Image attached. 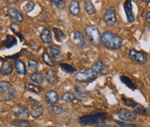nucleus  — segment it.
Here are the masks:
<instances>
[{
    "instance_id": "1",
    "label": "nucleus",
    "mask_w": 150,
    "mask_h": 127,
    "mask_svg": "<svg viewBox=\"0 0 150 127\" xmlns=\"http://www.w3.org/2000/svg\"><path fill=\"white\" fill-rule=\"evenodd\" d=\"M122 38L111 31H105L101 35V43L109 49H118L122 47Z\"/></svg>"
},
{
    "instance_id": "2",
    "label": "nucleus",
    "mask_w": 150,
    "mask_h": 127,
    "mask_svg": "<svg viewBox=\"0 0 150 127\" xmlns=\"http://www.w3.org/2000/svg\"><path fill=\"white\" fill-rule=\"evenodd\" d=\"M107 119L106 113H95L87 114L79 118V122L83 126H94L104 123Z\"/></svg>"
},
{
    "instance_id": "3",
    "label": "nucleus",
    "mask_w": 150,
    "mask_h": 127,
    "mask_svg": "<svg viewBox=\"0 0 150 127\" xmlns=\"http://www.w3.org/2000/svg\"><path fill=\"white\" fill-rule=\"evenodd\" d=\"M98 74L92 69L87 68L83 71H79L75 73L74 79L79 83H89L98 78Z\"/></svg>"
},
{
    "instance_id": "4",
    "label": "nucleus",
    "mask_w": 150,
    "mask_h": 127,
    "mask_svg": "<svg viewBox=\"0 0 150 127\" xmlns=\"http://www.w3.org/2000/svg\"><path fill=\"white\" fill-rule=\"evenodd\" d=\"M85 33L91 43L98 46L101 43V33L94 25H88L85 29Z\"/></svg>"
},
{
    "instance_id": "5",
    "label": "nucleus",
    "mask_w": 150,
    "mask_h": 127,
    "mask_svg": "<svg viewBox=\"0 0 150 127\" xmlns=\"http://www.w3.org/2000/svg\"><path fill=\"white\" fill-rule=\"evenodd\" d=\"M0 95L6 101L11 100L16 96L13 85L9 81H0Z\"/></svg>"
},
{
    "instance_id": "6",
    "label": "nucleus",
    "mask_w": 150,
    "mask_h": 127,
    "mask_svg": "<svg viewBox=\"0 0 150 127\" xmlns=\"http://www.w3.org/2000/svg\"><path fill=\"white\" fill-rule=\"evenodd\" d=\"M103 19L107 26L112 27L115 24H117V14H116V9L114 6H110L107 9Z\"/></svg>"
},
{
    "instance_id": "7",
    "label": "nucleus",
    "mask_w": 150,
    "mask_h": 127,
    "mask_svg": "<svg viewBox=\"0 0 150 127\" xmlns=\"http://www.w3.org/2000/svg\"><path fill=\"white\" fill-rule=\"evenodd\" d=\"M129 56L132 61L135 62L136 63L144 64L148 61V55L145 52L136 50L134 48H132L129 51Z\"/></svg>"
},
{
    "instance_id": "8",
    "label": "nucleus",
    "mask_w": 150,
    "mask_h": 127,
    "mask_svg": "<svg viewBox=\"0 0 150 127\" xmlns=\"http://www.w3.org/2000/svg\"><path fill=\"white\" fill-rule=\"evenodd\" d=\"M116 115L122 121L127 123H131L137 118V114H135L134 111H130L126 109H121L117 111L116 112Z\"/></svg>"
},
{
    "instance_id": "9",
    "label": "nucleus",
    "mask_w": 150,
    "mask_h": 127,
    "mask_svg": "<svg viewBox=\"0 0 150 127\" xmlns=\"http://www.w3.org/2000/svg\"><path fill=\"white\" fill-rule=\"evenodd\" d=\"M47 53L54 61H60L64 57L61 48L58 45H54V44L49 45L47 47Z\"/></svg>"
},
{
    "instance_id": "10",
    "label": "nucleus",
    "mask_w": 150,
    "mask_h": 127,
    "mask_svg": "<svg viewBox=\"0 0 150 127\" xmlns=\"http://www.w3.org/2000/svg\"><path fill=\"white\" fill-rule=\"evenodd\" d=\"M123 9L126 14V17L129 23H132L135 22V15L133 12V7H132V3L131 1H125L123 3Z\"/></svg>"
},
{
    "instance_id": "11",
    "label": "nucleus",
    "mask_w": 150,
    "mask_h": 127,
    "mask_svg": "<svg viewBox=\"0 0 150 127\" xmlns=\"http://www.w3.org/2000/svg\"><path fill=\"white\" fill-rule=\"evenodd\" d=\"M73 40L76 44H78L82 49H86L88 48L86 41L83 35V34L79 31H75L73 35Z\"/></svg>"
},
{
    "instance_id": "12",
    "label": "nucleus",
    "mask_w": 150,
    "mask_h": 127,
    "mask_svg": "<svg viewBox=\"0 0 150 127\" xmlns=\"http://www.w3.org/2000/svg\"><path fill=\"white\" fill-rule=\"evenodd\" d=\"M46 101L49 103L50 105H55L59 101V94L54 90H49L45 94Z\"/></svg>"
},
{
    "instance_id": "13",
    "label": "nucleus",
    "mask_w": 150,
    "mask_h": 127,
    "mask_svg": "<svg viewBox=\"0 0 150 127\" xmlns=\"http://www.w3.org/2000/svg\"><path fill=\"white\" fill-rule=\"evenodd\" d=\"M8 16H10L13 21H15L16 23H23V14L15 8H11L8 10L7 11Z\"/></svg>"
},
{
    "instance_id": "14",
    "label": "nucleus",
    "mask_w": 150,
    "mask_h": 127,
    "mask_svg": "<svg viewBox=\"0 0 150 127\" xmlns=\"http://www.w3.org/2000/svg\"><path fill=\"white\" fill-rule=\"evenodd\" d=\"M13 72V65L11 62L4 60L3 61L1 67H0V74L3 75H9Z\"/></svg>"
},
{
    "instance_id": "15",
    "label": "nucleus",
    "mask_w": 150,
    "mask_h": 127,
    "mask_svg": "<svg viewBox=\"0 0 150 127\" xmlns=\"http://www.w3.org/2000/svg\"><path fill=\"white\" fill-rule=\"evenodd\" d=\"M30 79L33 83L36 84V85H41L44 82L45 80V75L41 71H37L35 73H32L30 76Z\"/></svg>"
},
{
    "instance_id": "16",
    "label": "nucleus",
    "mask_w": 150,
    "mask_h": 127,
    "mask_svg": "<svg viewBox=\"0 0 150 127\" xmlns=\"http://www.w3.org/2000/svg\"><path fill=\"white\" fill-rule=\"evenodd\" d=\"M40 38L42 40V42L46 44V45H48L52 43L53 41V37H52V33L51 31L47 29V28H44L41 33H40Z\"/></svg>"
},
{
    "instance_id": "17",
    "label": "nucleus",
    "mask_w": 150,
    "mask_h": 127,
    "mask_svg": "<svg viewBox=\"0 0 150 127\" xmlns=\"http://www.w3.org/2000/svg\"><path fill=\"white\" fill-rule=\"evenodd\" d=\"M45 78L47 83H49L50 85H56L59 81V78L56 72L52 69H49L46 72Z\"/></svg>"
},
{
    "instance_id": "18",
    "label": "nucleus",
    "mask_w": 150,
    "mask_h": 127,
    "mask_svg": "<svg viewBox=\"0 0 150 127\" xmlns=\"http://www.w3.org/2000/svg\"><path fill=\"white\" fill-rule=\"evenodd\" d=\"M15 69L20 76H24L27 74V69H26V65L22 61V60H15L14 62Z\"/></svg>"
},
{
    "instance_id": "19",
    "label": "nucleus",
    "mask_w": 150,
    "mask_h": 127,
    "mask_svg": "<svg viewBox=\"0 0 150 127\" xmlns=\"http://www.w3.org/2000/svg\"><path fill=\"white\" fill-rule=\"evenodd\" d=\"M98 74H104L107 72V68H106V66L105 64L101 61V60H98L96 61L93 65H92V67H91Z\"/></svg>"
},
{
    "instance_id": "20",
    "label": "nucleus",
    "mask_w": 150,
    "mask_h": 127,
    "mask_svg": "<svg viewBox=\"0 0 150 127\" xmlns=\"http://www.w3.org/2000/svg\"><path fill=\"white\" fill-rule=\"evenodd\" d=\"M69 12L74 16H79L80 14V4L79 1L77 0L71 1L69 5Z\"/></svg>"
},
{
    "instance_id": "21",
    "label": "nucleus",
    "mask_w": 150,
    "mask_h": 127,
    "mask_svg": "<svg viewBox=\"0 0 150 127\" xmlns=\"http://www.w3.org/2000/svg\"><path fill=\"white\" fill-rule=\"evenodd\" d=\"M42 113H43V107H42V106H40V105L33 106L30 112V116L33 118H37L41 117L42 115Z\"/></svg>"
},
{
    "instance_id": "22",
    "label": "nucleus",
    "mask_w": 150,
    "mask_h": 127,
    "mask_svg": "<svg viewBox=\"0 0 150 127\" xmlns=\"http://www.w3.org/2000/svg\"><path fill=\"white\" fill-rule=\"evenodd\" d=\"M53 32H54L55 40H56L59 43H64V42L66 41L67 35H66V34L62 31L61 30L58 29V28H54V29H53Z\"/></svg>"
},
{
    "instance_id": "23",
    "label": "nucleus",
    "mask_w": 150,
    "mask_h": 127,
    "mask_svg": "<svg viewBox=\"0 0 150 127\" xmlns=\"http://www.w3.org/2000/svg\"><path fill=\"white\" fill-rule=\"evenodd\" d=\"M25 89L30 91L31 93L39 94L42 92V87L39 85H36L35 83H26L25 84Z\"/></svg>"
},
{
    "instance_id": "24",
    "label": "nucleus",
    "mask_w": 150,
    "mask_h": 127,
    "mask_svg": "<svg viewBox=\"0 0 150 127\" xmlns=\"http://www.w3.org/2000/svg\"><path fill=\"white\" fill-rule=\"evenodd\" d=\"M15 115L21 118V119H24L25 118H27L29 116V111L27 110V108H25L24 106H18L14 110Z\"/></svg>"
},
{
    "instance_id": "25",
    "label": "nucleus",
    "mask_w": 150,
    "mask_h": 127,
    "mask_svg": "<svg viewBox=\"0 0 150 127\" xmlns=\"http://www.w3.org/2000/svg\"><path fill=\"white\" fill-rule=\"evenodd\" d=\"M40 67V63L34 60V59H29L28 61V65H27V68L28 70L31 72V73H35V72H37V70L39 69Z\"/></svg>"
},
{
    "instance_id": "26",
    "label": "nucleus",
    "mask_w": 150,
    "mask_h": 127,
    "mask_svg": "<svg viewBox=\"0 0 150 127\" xmlns=\"http://www.w3.org/2000/svg\"><path fill=\"white\" fill-rule=\"evenodd\" d=\"M11 125L16 127H32L29 120H27V119H21V118L13 120L11 123Z\"/></svg>"
},
{
    "instance_id": "27",
    "label": "nucleus",
    "mask_w": 150,
    "mask_h": 127,
    "mask_svg": "<svg viewBox=\"0 0 150 127\" xmlns=\"http://www.w3.org/2000/svg\"><path fill=\"white\" fill-rule=\"evenodd\" d=\"M42 59L43 62H44L47 66H48V67H55V62H54V61L51 58V56L48 55V53H47V51L43 52V54H42Z\"/></svg>"
},
{
    "instance_id": "28",
    "label": "nucleus",
    "mask_w": 150,
    "mask_h": 127,
    "mask_svg": "<svg viewBox=\"0 0 150 127\" xmlns=\"http://www.w3.org/2000/svg\"><path fill=\"white\" fill-rule=\"evenodd\" d=\"M47 110L49 112L55 114V115H60L64 112V109L61 106L59 105H49L47 106Z\"/></svg>"
},
{
    "instance_id": "29",
    "label": "nucleus",
    "mask_w": 150,
    "mask_h": 127,
    "mask_svg": "<svg viewBox=\"0 0 150 127\" xmlns=\"http://www.w3.org/2000/svg\"><path fill=\"white\" fill-rule=\"evenodd\" d=\"M85 10H86V13L90 16L94 15L96 13V8H95L94 4H92L91 1H89V0L85 1Z\"/></svg>"
},
{
    "instance_id": "30",
    "label": "nucleus",
    "mask_w": 150,
    "mask_h": 127,
    "mask_svg": "<svg viewBox=\"0 0 150 127\" xmlns=\"http://www.w3.org/2000/svg\"><path fill=\"white\" fill-rule=\"evenodd\" d=\"M61 99L65 103H72L76 99V96L74 94H73L71 92H67L61 96Z\"/></svg>"
},
{
    "instance_id": "31",
    "label": "nucleus",
    "mask_w": 150,
    "mask_h": 127,
    "mask_svg": "<svg viewBox=\"0 0 150 127\" xmlns=\"http://www.w3.org/2000/svg\"><path fill=\"white\" fill-rule=\"evenodd\" d=\"M3 43L7 47V48H11L13 47L16 44V39L15 36L13 35H7V38L3 42Z\"/></svg>"
},
{
    "instance_id": "32",
    "label": "nucleus",
    "mask_w": 150,
    "mask_h": 127,
    "mask_svg": "<svg viewBox=\"0 0 150 127\" xmlns=\"http://www.w3.org/2000/svg\"><path fill=\"white\" fill-rule=\"evenodd\" d=\"M132 110L134 111L135 114H140V115H147L149 112V109L143 107V106H138V105L134 106L132 108Z\"/></svg>"
},
{
    "instance_id": "33",
    "label": "nucleus",
    "mask_w": 150,
    "mask_h": 127,
    "mask_svg": "<svg viewBox=\"0 0 150 127\" xmlns=\"http://www.w3.org/2000/svg\"><path fill=\"white\" fill-rule=\"evenodd\" d=\"M121 80H122V82L123 83V84H125L129 88H130V89H132V90H135V85L134 84V82L131 80V79H129V77H127V76H121Z\"/></svg>"
},
{
    "instance_id": "34",
    "label": "nucleus",
    "mask_w": 150,
    "mask_h": 127,
    "mask_svg": "<svg viewBox=\"0 0 150 127\" xmlns=\"http://www.w3.org/2000/svg\"><path fill=\"white\" fill-rule=\"evenodd\" d=\"M60 68H62L66 73H68V74H74L76 72V70H75V68L73 67V66H71V65H69V64H67V63H60Z\"/></svg>"
},
{
    "instance_id": "35",
    "label": "nucleus",
    "mask_w": 150,
    "mask_h": 127,
    "mask_svg": "<svg viewBox=\"0 0 150 127\" xmlns=\"http://www.w3.org/2000/svg\"><path fill=\"white\" fill-rule=\"evenodd\" d=\"M35 6V4L34 2H31V1L27 2V3L23 6V11L25 13H29V12L32 11L34 10Z\"/></svg>"
},
{
    "instance_id": "36",
    "label": "nucleus",
    "mask_w": 150,
    "mask_h": 127,
    "mask_svg": "<svg viewBox=\"0 0 150 127\" xmlns=\"http://www.w3.org/2000/svg\"><path fill=\"white\" fill-rule=\"evenodd\" d=\"M51 3L60 10H63L66 7V1L64 0H52Z\"/></svg>"
},
{
    "instance_id": "37",
    "label": "nucleus",
    "mask_w": 150,
    "mask_h": 127,
    "mask_svg": "<svg viewBox=\"0 0 150 127\" xmlns=\"http://www.w3.org/2000/svg\"><path fill=\"white\" fill-rule=\"evenodd\" d=\"M122 101L124 102V104L127 106H129L131 108H133L134 106H135L137 105V103L135 102L132 99H127V98H123L122 97Z\"/></svg>"
},
{
    "instance_id": "38",
    "label": "nucleus",
    "mask_w": 150,
    "mask_h": 127,
    "mask_svg": "<svg viewBox=\"0 0 150 127\" xmlns=\"http://www.w3.org/2000/svg\"><path fill=\"white\" fill-rule=\"evenodd\" d=\"M11 29L12 31L15 32L16 34H17L18 35H21V36H22V35H21V28H20V26H19L17 23H12L11 24ZM22 37H23V36H22Z\"/></svg>"
},
{
    "instance_id": "39",
    "label": "nucleus",
    "mask_w": 150,
    "mask_h": 127,
    "mask_svg": "<svg viewBox=\"0 0 150 127\" xmlns=\"http://www.w3.org/2000/svg\"><path fill=\"white\" fill-rule=\"evenodd\" d=\"M116 124L117 126L121 127H136V125L135 124H131V123H127V122H123V121H115Z\"/></svg>"
},
{
    "instance_id": "40",
    "label": "nucleus",
    "mask_w": 150,
    "mask_h": 127,
    "mask_svg": "<svg viewBox=\"0 0 150 127\" xmlns=\"http://www.w3.org/2000/svg\"><path fill=\"white\" fill-rule=\"evenodd\" d=\"M146 21H147V23L150 25V11L146 14Z\"/></svg>"
},
{
    "instance_id": "41",
    "label": "nucleus",
    "mask_w": 150,
    "mask_h": 127,
    "mask_svg": "<svg viewBox=\"0 0 150 127\" xmlns=\"http://www.w3.org/2000/svg\"><path fill=\"white\" fill-rule=\"evenodd\" d=\"M97 127H112V126H98Z\"/></svg>"
},
{
    "instance_id": "42",
    "label": "nucleus",
    "mask_w": 150,
    "mask_h": 127,
    "mask_svg": "<svg viewBox=\"0 0 150 127\" xmlns=\"http://www.w3.org/2000/svg\"><path fill=\"white\" fill-rule=\"evenodd\" d=\"M47 127H54V126H47Z\"/></svg>"
}]
</instances>
